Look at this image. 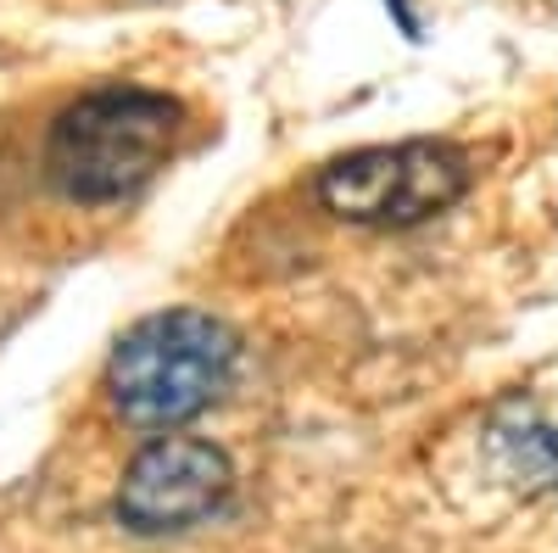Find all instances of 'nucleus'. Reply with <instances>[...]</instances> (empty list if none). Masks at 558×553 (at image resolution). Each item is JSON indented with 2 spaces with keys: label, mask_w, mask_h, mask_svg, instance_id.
I'll return each mask as SVG.
<instances>
[{
  "label": "nucleus",
  "mask_w": 558,
  "mask_h": 553,
  "mask_svg": "<svg viewBox=\"0 0 558 553\" xmlns=\"http://www.w3.org/2000/svg\"><path fill=\"white\" fill-rule=\"evenodd\" d=\"M386 7H391V17L402 23V34H408V39H418V17H408V7H402V0H386Z\"/></svg>",
  "instance_id": "nucleus-5"
},
{
  "label": "nucleus",
  "mask_w": 558,
  "mask_h": 553,
  "mask_svg": "<svg viewBox=\"0 0 558 553\" xmlns=\"http://www.w3.org/2000/svg\"><path fill=\"white\" fill-rule=\"evenodd\" d=\"M475 184V157L452 141H397V146H363L336 163H324L313 191L318 207L347 224L408 229L447 207H458Z\"/></svg>",
  "instance_id": "nucleus-3"
},
{
  "label": "nucleus",
  "mask_w": 558,
  "mask_h": 553,
  "mask_svg": "<svg viewBox=\"0 0 558 553\" xmlns=\"http://www.w3.org/2000/svg\"><path fill=\"white\" fill-rule=\"evenodd\" d=\"M179 96L151 84H101L68 101L45 134V179L78 207L129 202L173 163L184 141Z\"/></svg>",
  "instance_id": "nucleus-1"
},
{
  "label": "nucleus",
  "mask_w": 558,
  "mask_h": 553,
  "mask_svg": "<svg viewBox=\"0 0 558 553\" xmlns=\"http://www.w3.org/2000/svg\"><path fill=\"white\" fill-rule=\"evenodd\" d=\"M241 369V336L207 308H162L129 325L107 358V402L134 431H179L207 413Z\"/></svg>",
  "instance_id": "nucleus-2"
},
{
  "label": "nucleus",
  "mask_w": 558,
  "mask_h": 553,
  "mask_svg": "<svg viewBox=\"0 0 558 553\" xmlns=\"http://www.w3.org/2000/svg\"><path fill=\"white\" fill-rule=\"evenodd\" d=\"M229 492H235V465L207 436H151L129 458L118 481V526L134 537H179L213 520Z\"/></svg>",
  "instance_id": "nucleus-4"
}]
</instances>
